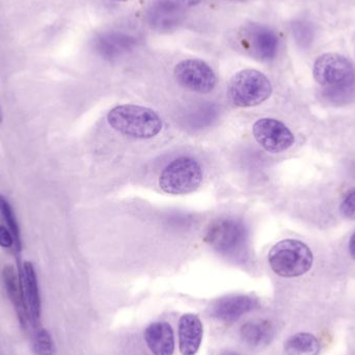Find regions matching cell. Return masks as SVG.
Masks as SVG:
<instances>
[{
    "mask_svg": "<svg viewBox=\"0 0 355 355\" xmlns=\"http://www.w3.org/2000/svg\"><path fill=\"white\" fill-rule=\"evenodd\" d=\"M21 285L23 293L28 306L29 317L33 322L37 323L41 316V297H40L39 285H37V273L33 263H23L19 268Z\"/></svg>",
    "mask_w": 355,
    "mask_h": 355,
    "instance_id": "obj_13",
    "label": "cell"
},
{
    "mask_svg": "<svg viewBox=\"0 0 355 355\" xmlns=\"http://www.w3.org/2000/svg\"><path fill=\"white\" fill-rule=\"evenodd\" d=\"M349 252L350 254H352V259L355 261V232L354 235L352 236V238H350Z\"/></svg>",
    "mask_w": 355,
    "mask_h": 355,
    "instance_id": "obj_25",
    "label": "cell"
},
{
    "mask_svg": "<svg viewBox=\"0 0 355 355\" xmlns=\"http://www.w3.org/2000/svg\"><path fill=\"white\" fill-rule=\"evenodd\" d=\"M14 243V237H12L10 230L6 229L3 225H0V246L8 248Z\"/></svg>",
    "mask_w": 355,
    "mask_h": 355,
    "instance_id": "obj_23",
    "label": "cell"
},
{
    "mask_svg": "<svg viewBox=\"0 0 355 355\" xmlns=\"http://www.w3.org/2000/svg\"><path fill=\"white\" fill-rule=\"evenodd\" d=\"M175 77L182 87L198 94L210 93L217 83L214 71L206 62L198 58L180 62L175 67Z\"/></svg>",
    "mask_w": 355,
    "mask_h": 355,
    "instance_id": "obj_7",
    "label": "cell"
},
{
    "mask_svg": "<svg viewBox=\"0 0 355 355\" xmlns=\"http://www.w3.org/2000/svg\"><path fill=\"white\" fill-rule=\"evenodd\" d=\"M320 343L315 336L300 333L292 336L285 343L286 355H318Z\"/></svg>",
    "mask_w": 355,
    "mask_h": 355,
    "instance_id": "obj_18",
    "label": "cell"
},
{
    "mask_svg": "<svg viewBox=\"0 0 355 355\" xmlns=\"http://www.w3.org/2000/svg\"><path fill=\"white\" fill-rule=\"evenodd\" d=\"M272 94V85L266 75L254 69L236 73L227 87L230 101L237 107L260 105Z\"/></svg>",
    "mask_w": 355,
    "mask_h": 355,
    "instance_id": "obj_3",
    "label": "cell"
},
{
    "mask_svg": "<svg viewBox=\"0 0 355 355\" xmlns=\"http://www.w3.org/2000/svg\"><path fill=\"white\" fill-rule=\"evenodd\" d=\"M2 279H3L6 294H8L12 304H14L15 310L18 313L21 324H24L25 327L27 320L31 319V317H29L26 300H25L24 293H23L20 275L17 273L14 266L8 265V266L4 267L3 271H2Z\"/></svg>",
    "mask_w": 355,
    "mask_h": 355,
    "instance_id": "obj_16",
    "label": "cell"
},
{
    "mask_svg": "<svg viewBox=\"0 0 355 355\" xmlns=\"http://www.w3.org/2000/svg\"><path fill=\"white\" fill-rule=\"evenodd\" d=\"M246 39L254 54L261 60H270L279 50V37L277 33L260 24H252L246 28Z\"/></svg>",
    "mask_w": 355,
    "mask_h": 355,
    "instance_id": "obj_10",
    "label": "cell"
},
{
    "mask_svg": "<svg viewBox=\"0 0 355 355\" xmlns=\"http://www.w3.org/2000/svg\"><path fill=\"white\" fill-rule=\"evenodd\" d=\"M341 212L346 218L355 220V188L346 193L341 202Z\"/></svg>",
    "mask_w": 355,
    "mask_h": 355,
    "instance_id": "obj_21",
    "label": "cell"
},
{
    "mask_svg": "<svg viewBox=\"0 0 355 355\" xmlns=\"http://www.w3.org/2000/svg\"><path fill=\"white\" fill-rule=\"evenodd\" d=\"M145 341L154 355L174 354V331L168 322L150 324L145 331Z\"/></svg>",
    "mask_w": 355,
    "mask_h": 355,
    "instance_id": "obj_14",
    "label": "cell"
},
{
    "mask_svg": "<svg viewBox=\"0 0 355 355\" xmlns=\"http://www.w3.org/2000/svg\"><path fill=\"white\" fill-rule=\"evenodd\" d=\"M137 45V39L119 31L102 33L95 40L96 50L105 58H114L130 51Z\"/></svg>",
    "mask_w": 355,
    "mask_h": 355,
    "instance_id": "obj_15",
    "label": "cell"
},
{
    "mask_svg": "<svg viewBox=\"0 0 355 355\" xmlns=\"http://www.w3.org/2000/svg\"><path fill=\"white\" fill-rule=\"evenodd\" d=\"M0 213L3 216L8 230H10L12 237H14V244L15 248H16L15 250H16L17 252H20L21 250H22V245H21L20 230H19L18 221H17L10 202L6 200V198L2 194H0Z\"/></svg>",
    "mask_w": 355,
    "mask_h": 355,
    "instance_id": "obj_19",
    "label": "cell"
},
{
    "mask_svg": "<svg viewBox=\"0 0 355 355\" xmlns=\"http://www.w3.org/2000/svg\"><path fill=\"white\" fill-rule=\"evenodd\" d=\"M185 10L179 0H157L150 8L148 20L156 31H172L183 21Z\"/></svg>",
    "mask_w": 355,
    "mask_h": 355,
    "instance_id": "obj_9",
    "label": "cell"
},
{
    "mask_svg": "<svg viewBox=\"0 0 355 355\" xmlns=\"http://www.w3.org/2000/svg\"><path fill=\"white\" fill-rule=\"evenodd\" d=\"M315 80L324 87L331 97L346 96L355 87V69L345 56L338 53H325L319 56L313 68Z\"/></svg>",
    "mask_w": 355,
    "mask_h": 355,
    "instance_id": "obj_2",
    "label": "cell"
},
{
    "mask_svg": "<svg viewBox=\"0 0 355 355\" xmlns=\"http://www.w3.org/2000/svg\"><path fill=\"white\" fill-rule=\"evenodd\" d=\"M257 302L250 296H229L217 302L212 309L215 318L223 322H234L242 315L250 312L256 308Z\"/></svg>",
    "mask_w": 355,
    "mask_h": 355,
    "instance_id": "obj_12",
    "label": "cell"
},
{
    "mask_svg": "<svg viewBox=\"0 0 355 355\" xmlns=\"http://www.w3.org/2000/svg\"><path fill=\"white\" fill-rule=\"evenodd\" d=\"M33 352L35 355H53V340L49 331L44 329L37 331L33 339Z\"/></svg>",
    "mask_w": 355,
    "mask_h": 355,
    "instance_id": "obj_20",
    "label": "cell"
},
{
    "mask_svg": "<svg viewBox=\"0 0 355 355\" xmlns=\"http://www.w3.org/2000/svg\"><path fill=\"white\" fill-rule=\"evenodd\" d=\"M246 240L245 227L233 218H218L210 223L205 241L217 252L236 254L243 248Z\"/></svg>",
    "mask_w": 355,
    "mask_h": 355,
    "instance_id": "obj_6",
    "label": "cell"
},
{
    "mask_svg": "<svg viewBox=\"0 0 355 355\" xmlns=\"http://www.w3.org/2000/svg\"><path fill=\"white\" fill-rule=\"evenodd\" d=\"M202 171L193 158L179 157L164 168L159 177V186L168 194L193 192L202 183Z\"/></svg>",
    "mask_w": 355,
    "mask_h": 355,
    "instance_id": "obj_5",
    "label": "cell"
},
{
    "mask_svg": "<svg viewBox=\"0 0 355 355\" xmlns=\"http://www.w3.org/2000/svg\"><path fill=\"white\" fill-rule=\"evenodd\" d=\"M107 122L121 135L139 139L156 137L164 127L162 119L154 110L133 104L112 108L108 112Z\"/></svg>",
    "mask_w": 355,
    "mask_h": 355,
    "instance_id": "obj_1",
    "label": "cell"
},
{
    "mask_svg": "<svg viewBox=\"0 0 355 355\" xmlns=\"http://www.w3.org/2000/svg\"><path fill=\"white\" fill-rule=\"evenodd\" d=\"M312 29H310V27H308V25H306V23H302V24L297 25L295 31H294V33H295L296 37H297V40H300V42H302V43L306 44L309 42H312Z\"/></svg>",
    "mask_w": 355,
    "mask_h": 355,
    "instance_id": "obj_22",
    "label": "cell"
},
{
    "mask_svg": "<svg viewBox=\"0 0 355 355\" xmlns=\"http://www.w3.org/2000/svg\"><path fill=\"white\" fill-rule=\"evenodd\" d=\"M252 135L257 143L269 153H281L289 149L294 141L293 133L281 121L263 118L252 126Z\"/></svg>",
    "mask_w": 355,
    "mask_h": 355,
    "instance_id": "obj_8",
    "label": "cell"
},
{
    "mask_svg": "<svg viewBox=\"0 0 355 355\" xmlns=\"http://www.w3.org/2000/svg\"><path fill=\"white\" fill-rule=\"evenodd\" d=\"M272 335V327L268 321H250L245 323L241 329L242 339L252 347L266 345L270 342Z\"/></svg>",
    "mask_w": 355,
    "mask_h": 355,
    "instance_id": "obj_17",
    "label": "cell"
},
{
    "mask_svg": "<svg viewBox=\"0 0 355 355\" xmlns=\"http://www.w3.org/2000/svg\"><path fill=\"white\" fill-rule=\"evenodd\" d=\"M186 8H191V6H198L202 0H179Z\"/></svg>",
    "mask_w": 355,
    "mask_h": 355,
    "instance_id": "obj_24",
    "label": "cell"
},
{
    "mask_svg": "<svg viewBox=\"0 0 355 355\" xmlns=\"http://www.w3.org/2000/svg\"><path fill=\"white\" fill-rule=\"evenodd\" d=\"M268 262L273 272L279 277H300L312 267L313 254L304 242L286 239L271 248Z\"/></svg>",
    "mask_w": 355,
    "mask_h": 355,
    "instance_id": "obj_4",
    "label": "cell"
},
{
    "mask_svg": "<svg viewBox=\"0 0 355 355\" xmlns=\"http://www.w3.org/2000/svg\"><path fill=\"white\" fill-rule=\"evenodd\" d=\"M2 118H3V116H2L1 106H0V123L2 122Z\"/></svg>",
    "mask_w": 355,
    "mask_h": 355,
    "instance_id": "obj_27",
    "label": "cell"
},
{
    "mask_svg": "<svg viewBox=\"0 0 355 355\" xmlns=\"http://www.w3.org/2000/svg\"><path fill=\"white\" fill-rule=\"evenodd\" d=\"M118 1H127V0H118Z\"/></svg>",
    "mask_w": 355,
    "mask_h": 355,
    "instance_id": "obj_28",
    "label": "cell"
},
{
    "mask_svg": "<svg viewBox=\"0 0 355 355\" xmlns=\"http://www.w3.org/2000/svg\"><path fill=\"white\" fill-rule=\"evenodd\" d=\"M221 355H240V354H236V352H223V354Z\"/></svg>",
    "mask_w": 355,
    "mask_h": 355,
    "instance_id": "obj_26",
    "label": "cell"
},
{
    "mask_svg": "<svg viewBox=\"0 0 355 355\" xmlns=\"http://www.w3.org/2000/svg\"><path fill=\"white\" fill-rule=\"evenodd\" d=\"M202 340V324L194 314H185L180 319L179 347L182 355H196Z\"/></svg>",
    "mask_w": 355,
    "mask_h": 355,
    "instance_id": "obj_11",
    "label": "cell"
}]
</instances>
